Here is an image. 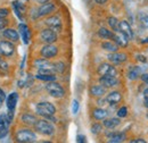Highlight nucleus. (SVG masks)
I'll use <instances>...</instances> for the list:
<instances>
[{"label": "nucleus", "instance_id": "39", "mask_svg": "<svg viewBox=\"0 0 148 143\" xmlns=\"http://www.w3.org/2000/svg\"><path fill=\"white\" fill-rule=\"evenodd\" d=\"M140 22H141L144 27H148V15H145L144 17L140 18Z\"/></svg>", "mask_w": 148, "mask_h": 143}, {"label": "nucleus", "instance_id": "24", "mask_svg": "<svg viewBox=\"0 0 148 143\" xmlns=\"http://www.w3.org/2000/svg\"><path fill=\"white\" fill-rule=\"evenodd\" d=\"M101 48L104 49V50H106V51H108V52H115V51H117L119 50V46L113 41H104L103 43H101Z\"/></svg>", "mask_w": 148, "mask_h": 143}, {"label": "nucleus", "instance_id": "26", "mask_svg": "<svg viewBox=\"0 0 148 143\" xmlns=\"http://www.w3.org/2000/svg\"><path fill=\"white\" fill-rule=\"evenodd\" d=\"M37 117L32 114H24L22 116V122L25 124V125L29 126H34V124L37 123Z\"/></svg>", "mask_w": 148, "mask_h": 143}, {"label": "nucleus", "instance_id": "23", "mask_svg": "<svg viewBox=\"0 0 148 143\" xmlns=\"http://www.w3.org/2000/svg\"><path fill=\"white\" fill-rule=\"evenodd\" d=\"M107 111L103 108H96L92 110V117L96 121H104L107 117Z\"/></svg>", "mask_w": 148, "mask_h": 143}, {"label": "nucleus", "instance_id": "16", "mask_svg": "<svg viewBox=\"0 0 148 143\" xmlns=\"http://www.w3.org/2000/svg\"><path fill=\"white\" fill-rule=\"evenodd\" d=\"M119 31L124 33L125 35L129 37L130 40L133 39V32H132V29L130 26V24L127 22V20H121L119 23Z\"/></svg>", "mask_w": 148, "mask_h": 143}, {"label": "nucleus", "instance_id": "1", "mask_svg": "<svg viewBox=\"0 0 148 143\" xmlns=\"http://www.w3.org/2000/svg\"><path fill=\"white\" fill-rule=\"evenodd\" d=\"M36 111H37L38 115L42 116L43 118L55 121L54 115L56 114V107L51 102H48V101L39 102L37 105V107H36Z\"/></svg>", "mask_w": 148, "mask_h": 143}, {"label": "nucleus", "instance_id": "34", "mask_svg": "<svg viewBox=\"0 0 148 143\" xmlns=\"http://www.w3.org/2000/svg\"><path fill=\"white\" fill-rule=\"evenodd\" d=\"M8 134V127L7 125H0V139L6 138Z\"/></svg>", "mask_w": 148, "mask_h": 143}, {"label": "nucleus", "instance_id": "41", "mask_svg": "<svg viewBox=\"0 0 148 143\" xmlns=\"http://www.w3.org/2000/svg\"><path fill=\"white\" fill-rule=\"evenodd\" d=\"M140 78L143 80L144 83H146V84L148 85V74H143V75L140 76Z\"/></svg>", "mask_w": 148, "mask_h": 143}, {"label": "nucleus", "instance_id": "29", "mask_svg": "<svg viewBox=\"0 0 148 143\" xmlns=\"http://www.w3.org/2000/svg\"><path fill=\"white\" fill-rule=\"evenodd\" d=\"M107 23H108V25L111 26V29L114 31V32H117L119 31V20H117V18L116 17H113V16H111V17L107 18Z\"/></svg>", "mask_w": 148, "mask_h": 143}, {"label": "nucleus", "instance_id": "15", "mask_svg": "<svg viewBox=\"0 0 148 143\" xmlns=\"http://www.w3.org/2000/svg\"><path fill=\"white\" fill-rule=\"evenodd\" d=\"M1 34H2V36H3L5 39L10 40V41H13V42H17L19 40V33L16 30H14V29H7V27H6V29L2 30Z\"/></svg>", "mask_w": 148, "mask_h": 143}, {"label": "nucleus", "instance_id": "3", "mask_svg": "<svg viewBox=\"0 0 148 143\" xmlns=\"http://www.w3.org/2000/svg\"><path fill=\"white\" fill-rule=\"evenodd\" d=\"M15 139L19 143H32L37 141V135L33 131L29 128H22L17 131Z\"/></svg>", "mask_w": 148, "mask_h": 143}, {"label": "nucleus", "instance_id": "40", "mask_svg": "<svg viewBox=\"0 0 148 143\" xmlns=\"http://www.w3.org/2000/svg\"><path fill=\"white\" fill-rule=\"evenodd\" d=\"M5 99H6V94H5V92L2 90L0 89V104H2Z\"/></svg>", "mask_w": 148, "mask_h": 143}, {"label": "nucleus", "instance_id": "7", "mask_svg": "<svg viewBox=\"0 0 148 143\" xmlns=\"http://www.w3.org/2000/svg\"><path fill=\"white\" fill-rule=\"evenodd\" d=\"M97 73L100 75V76H104V75H111V76H117V71L114 66H112L111 64L108 63H103L101 65H99Z\"/></svg>", "mask_w": 148, "mask_h": 143}, {"label": "nucleus", "instance_id": "2", "mask_svg": "<svg viewBox=\"0 0 148 143\" xmlns=\"http://www.w3.org/2000/svg\"><path fill=\"white\" fill-rule=\"evenodd\" d=\"M34 129L45 136H51L55 133V126L46 119H39L34 124Z\"/></svg>", "mask_w": 148, "mask_h": 143}, {"label": "nucleus", "instance_id": "35", "mask_svg": "<svg viewBox=\"0 0 148 143\" xmlns=\"http://www.w3.org/2000/svg\"><path fill=\"white\" fill-rule=\"evenodd\" d=\"M9 14V10L7 8H0V18H6Z\"/></svg>", "mask_w": 148, "mask_h": 143}, {"label": "nucleus", "instance_id": "13", "mask_svg": "<svg viewBox=\"0 0 148 143\" xmlns=\"http://www.w3.org/2000/svg\"><path fill=\"white\" fill-rule=\"evenodd\" d=\"M55 9H56L55 5H54V3H51V2L42 3V5L39 7V9H38V16H39V17L47 16V15L51 14Z\"/></svg>", "mask_w": 148, "mask_h": 143}, {"label": "nucleus", "instance_id": "42", "mask_svg": "<svg viewBox=\"0 0 148 143\" xmlns=\"http://www.w3.org/2000/svg\"><path fill=\"white\" fill-rule=\"evenodd\" d=\"M76 141L77 142H86V136H83V135H77V138H76Z\"/></svg>", "mask_w": 148, "mask_h": 143}, {"label": "nucleus", "instance_id": "37", "mask_svg": "<svg viewBox=\"0 0 148 143\" xmlns=\"http://www.w3.org/2000/svg\"><path fill=\"white\" fill-rule=\"evenodd\" d=\"M77 111H79V102H77V100H74L73 106H72V112L75 115V114H77Z\"/></svg>", "mask_w": 148, "mask_h": 143}, {"label": "nucleus", "instance_id": "27", "mask_svg": "<svg viewBox=\"0 0 148 143\" xmlns=\"http://www.w3.org/2000/svg\"><path fill=\"white\" fill-rule=\"evenodd\" d=\"M98 35H99V37H101L104 40H113L114 33L112 31H110L108 29H106V27H100L98 30Z\"/></svg>", "mask_w": 148, "mask_h": 143}, {"label": "nucleus", "instance_id": "31", "mask_svg": "<svg viewBox=\"0 0 148 143\" xmlns=\"http://www.w3.org/2000/svg\"><path fill=\"white\" fill-rule=\"evenodd\" d=\"M101 131H103V125H101V124H99V123L92 124V126H91V133H92V134L97 135V134H99Z\"/></svg>", "mask_w": 148, "mask_h": 143}, {"label": "nucleus", "instance_id": "43", "mask_svg": "<svg viewBox=\"0 0 148 143\" xmlns=\"http://www.w3.org/2000/svg\"><path fill=\"white\" fill-rule=\"evenodd\" d=\"M97 3H99V5H104V3H106L107 2V0H95Z\"/></svg>", "mask_w": 148, "mask_h": 143}, {"label": "nucleus", "instance_id": "28", "mask_svg": "<svg viewBox=\"0 0 148 143\" xmlns=\"http://www.w3.org/2000/svg\"><path fill=\"white\" fill-rule=\"evenodd\" d=\"M140 73H141V71H140V68L138 66H132L129 69V72H128V77L130 80H137L138 77L141 76Z\"/></svg>", "mask_w": 148, "mask_h": 143}, {"label": "nucleus", "instance_id": "9", "mask_svg": "<svg viewBox=\"0 0 148 143\" xmlns=\"http://www.w3.org/2000/svg\"><path fill=\"white\" fill-rule=\"evenodd\" d=\"M46 25L51 29L53 31H55L56 33L59 32L62 30V19L58 17V16H49L45 20Z\"/></svg>", "mask_w": 148, "mask_h": 143}, {"label": "nucleus", "instance_id": "36", "mask_svg": "<svg viewBox=\"0 0 148 143\" xmlns=\"http://www.w3.org/2000/svg\"><path fill=\"white\" fill-rule=\"evenodd\" d=\"M7 24H8V20L6 18H0V31H2L3 29H6Z\"/></svg>", "mask_w": 148, "mask_h": 143}, {"label": "nucleus", "instance_id": "4", "mask_svg": "<svg viewBox=\"0 0 148 143\" xmlns=\"http://www.w3.org/2000/svg\"><path fill=\"white\" fill-rule=\"evenodd\" d=\"M46 90L47 92L53 97V98H56V99H60L65 95V90L64 88L57 83L55 81H51V82H48V84L46 85Z\"/></svg>", "mask_w": 148, "mask_h": 143}, {"label": "nucleus", "instance_id": "14", "mask_svg": "<svg viewBox=\"0 0 148 143\" xmlns=\"http://www.w3.org/2000/svg\"><path fill=\"white\" fill-rule=\"evenodd\" d=\"M33 65H34L36 68H38V71H41V69H53L54 71L53 64L47 58H43V57L36 59L34 63H33Z\"/></svg>", "mask_w": 148, "mask_h": 143}, {"label": "nucleus", "instance_id": "5", "mask_svg": "<svg viewBox=\"0 0 148 143\" xmlns=\"http://www.w3.org/2000/svg\"><path fill=\"white\" fill-rule=\"evenodd\" d=\"M40 54L43 58L50 59L54 58L58 54V48L54 46V43H46V46H43L40 50Z\"/></svg>", "mask_w": 148, "mask_h": 143}, {"label": "nucleus", "instance_id": "17", "mask_svg": "<svg viewBox=\"0 0 148 143\" xmlns=\"http://www.w3.org/2000/svg\"><path fill=\"white\" fill-rule=\"evenodd\" d=\"M121 100H122V94L119 91H113L111 93H108L106 97V102H108L112 106L117 105L119 102H121Z\"/></svg>", "mask_w": 148, "mask_h": 143}, {"label": "nucleus", "instance_id": "10", "mask_svg": "<svg viewBox=\"0 0 148 143\" xmlns=\"http://www.w3.org/2000/svg\"><path fill=\"white\" fill-rule=\"evenodd\" d=\"M99 83L105 86L106 89L107 88H114L119 84V80L116 76H111V75H104V76H100L99 78Z\"/></svg>", "mask_w": 148, "mask_h": 143}, {"label": "nucleus", "instance_id": "20", "mask_svg": "<svg viewBox=\"0 0 148 143\" xmlns=\"http://www.w3.org/2000/svg\"><path fill=\"white\" fill-rule=\"evenodd\" d=\"M107 138H108V142L121 143L127 139V135L124 133H121V132H114V133H110L107 135Z\"/></svg>", "mask_w": 148, "mask_h": 143}, {"label": "nucleus", "instance_id": "12", "mask_svg": "<svg viewBox=\"0 0 148 143\" xmlns=\"http://www.w3.org/2000/svg\"><path fill=\"white\" fill-rule=\"evenodd\" d=\"M107 58H108V60L111 61L112 64L119 65V64H122V63L127 61L128 56L125 54H123V52H117V51H115V52H111V54H108Z\"/></svg>", "mask_w": 148, "mask_h": 143}, {"label": "nucleus", "instance_id": "6", "mask_svg": "<svg viewBox=\"0 0 148 143\" xmlns=\"http://www.w3.org/2000/svg\"><path fill=\"white\" fill-rule=\"evenodd\" d=\"M40 39L45 42V43H55L57 41V33L55 31H53L51 29H45L41 31L40 33Z\"/></svg>", "mask_w": 148, "mask_h": 143}, {"label": "nucleus", "instance_id": "8", "mask_svg": "<svg viewBox=\"0 0 148 143\" xmlns=\"http://www.w3.org/2000/svg\"><path fill=\"white\" fill-rule=\"evenodd\" d=\"M15 51V46L9 41H0V54L3 57H10Z\"/></svg>", "mask_w": 148, "mask_h": 143}, {"label": "nucleus", "instance_id": "32", "mask_svg": "<svg viewBox=\"0 0 148 143\" xmlns=\"http://www.w3.org/2000/svg\"><path fill=\"white\" fill-rule=\"evenodd\" d=\"M12 121L8 118V115L6 114H1L0 115V125H8Z\"/></svg>", "mask_w": 148, "mask_h": 143}, {"label": "nucleus", "instance_id": "19", "mask_svg": "<svg viewBox=\"0 0 148 143\" xmlns=\"http://www.w3.org/2000/svg\"><path fill=\"white\" fill-rule=\"evenodd\" d=\"M19 29V34L22 36V40H23V42L25 43V44H27L29 43V41H30V36H31V32H30V29L27 27V25L26 24H19L18 26Z\"/></svg>", "mask_w": 148, "mask_h": 143}, {"label": "nucleus", "instance_id": "44", "mask_svg": "<svg viewBox=\"0 0 148 143\" xmlns=\"http://www.w3.org/2000/svg\"><path fill=\"white\" fill-rule=\"evenodd\" d=\"M132 142H137V143H145L146 141L145 140H143V139H137V140H134V141H132Z\"/></svg>", "mask_w": 148, "mask_h": 143}, {"label": "nucleus", "instance_id": "38", "mask_svg": "<svg viewBox=\"0 0 148 143\" xmlns=\"http://www.w3.org/2000/svg\"><path fill=\"white\" fill-rule=\"evenodd\" d=\"M144 105L146 108H148V89L144 91Z\"/></svg>", "mask_w": 148, "mask_h": 143}, {"label": "nucleus", "instance_id": "22", "mask_svg": "<svg viewBox=\"0 0 148 143\" xmlns=\"http://www.w3.org/2000/svg\"><path fill=\"white\" fill-rule=\"evenodd\" d=\"M120 124H121V121H120V118H116V117H113V118H105L104 122H103V126H105V127L108 128V129L116 128Z\"/></svg>", "mask_w": 148, "mask_h": 143}, {"label": "nucleus", "instance_id": "45", "mask_svg": "<svg viewBox=\"0 0 148 143\" xmlns=\"http://www.w3.org/2000/svg\"><path fill=\"white\" fill-rule=\"evenodd\" d=\"M39 3H46V2H48L49 0H37Z\"/></svg>", "mask_w": 148, "mask_h": 143}, {"label": "nucleus", "instance_id": "33", "mask_svg": "<svg viewBox=\"0 0 148 143\" xmlns=\"http://www.w3.org/2000/svg\"><path fill=\"white\" fill-rule=\"evenodd\" d=\"M128 115V108L127 107H121L119 110H117V116L120 117V118H123V117H125Z\"/></svg>", "mask_w": 148, "mask_h": 143}, {"label": "nucleus", "instance_id": "18", "mask_svg": "<svg viewBox=\"0 0 148 143\" xmlns=\"http://www.w3.org/2000/svg\"><path fill=\"white\" fill-rule=\"evenodd\" d=\"M17 100H18V94L16 92H13L8 95L7 98V108H8V111L10 112H14L16 105H17Z\"/></svg>", "mask_w": 148, "mask_h": 143}, {"label": "nucleus", "instance_id": "11", "mask_svg": "<svg viewBox=\"0 0 148 143\" xmlns=\"http://www.w3.org/2000/svg\"><path fill=\"white\" fill-rule=\"evenodd\" d=\"M113 41L119 46V47H122V48H125L128 44H129L130 39L125 35L124 33L117 31L114 33V36H113Z\"/></svg>", "mask_w": 148, "mask_h": 143}, {"label": "nucleus", "instance_id": "30", "mask_svg": "<svg viewBox=\"0 0 148 143\" xmlns=\"http://www.w3.org/2000/svg\"><path fill=\"white\" fill-rule=\"evenodd\" d=\"M53 68H54V72L62 74V73H64L65 69H66V65L63 61H57V63L53 64Z\"/></svg>", "mask_w": 148, "mask_h": 143}, {"label": "nucleus", "instance_id": "21", "mask_svg": "<svg viewBox=\"0 0 148 143\" xmlns=\"http://www.w3.org/2000/svg\"><path fill=\"white\" fill-rule=\"evenodd\" d=\"M89 91H90V94H91L92 97L101 98V97L106 93V88L103 86L101 84H99V85H91Z\"/></svg>", "mask_w": 148, "mask_h": 143}, {"label": "nucleus", "instance_id": "25", "mask_svg": "<svg viewBox=\"0 0 148 143\" xmlns=\"http://www.w3.org/2000/svg\"><path fill=\"white\" fill-rule=\"evenodd\" d=\"M38 80L40 81H45V82H51L56 81V76L54 73H38L36 75Z\"/></svg>", "mask_w": 148, "mask_h": 143}]
</instances>
